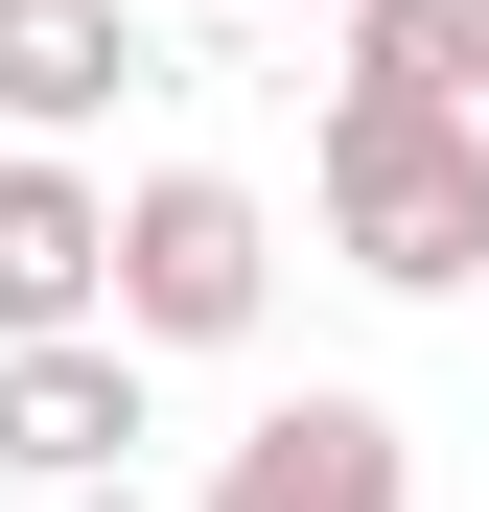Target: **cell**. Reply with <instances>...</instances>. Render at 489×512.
<instances>
[{"label":"cell","instance_id":"cell-5","mask_svg":"<svg viewBox=\"0 0 489 512\" xmlns=\"http://www.w3.org/2000/svg\"><path fill=\"white\" fill-rule=\"evenodd\" d=\"M117 443H140V350H117V326L0 350V466H24V489H117Z\"/></svg>","mask_w":489,"mask_h":512},{"label":"cell","instance_id":"cell-7","mask_svg":"<svg viewBox=\"0 0 489 512\" xmlns=\"http://www.w3.org/2000/svg\"><path fill=\"white\" fill-rule=\"evenodd\" d=\"M350 94H443V117H489V0H350Z\"/></svg>","mask_w":489,"mask_h":512},{"label":"cell","instance_id":"cell-8","mask_svg":"<svg viewBox=\"0 0 489 512\" xmlns=\"http://www.w3.org/2000/svg\"><path fill=\"white\" fill-rule=\"evenodd\" d=\"M326 24H350V0H326Z\"/></svg>","mask_w":489,"mask_h":512},{"label":"cell","instance_id":"cell-6","mask_svg":"<svg viewBox=\"0 0 489 512\" xmlns=\"http://www.w3.org/2000/svg\"><path fill=\"white\" fill-rule=\"evenodd\" d=\"M140 94V0H0V117L24 140H94Z\"/></svg>","mask_w":489,"mask_h":512},{"label":"cell","instance_id":"cell-4","mask_svg":"<svg viewBox=\"0 0 489 512\" xmlns=\"http://www.w3.org/2000/svg\"><path fill=\"white\" fill-rule=\"evenodd\" d=\"M117 303V187L70 140H24L0 163V350H47V326H94Z\"/></svg>","mask_w":489,"mask_h":512},{"label":"cell","instance_id":"cell-2","mask_svg":"<svg viewBox=\"0 0 489 512\" xmlns=\"http://www.w3.org/2000/svg\"><path fill=\"white\" fill-rule=\"evenodd\" d=\"M257 303H280V210L233 187V163H140L117 187V350H257Z\"/></svg>","mask_w":489,"mask_h":512},{"label":"cell","instance_id":"cell-3","mask_svg":"<svg viewBox=\"0 0 489 512\" xmlns=\"http://www.w3.org/2000/svg\"><path fill=\"white\" fill-rule=\"evenodd\" d=\"M187 512H420V419L350 396V373H303V396H257V419L210 443Z\"/></svg>","mask_w":489,"mask_h":512},{"label":"cell","instance_id":"cell-1","mask_svg":"<svg viewBox=\"0 0 489 512\" xmlns=\"http://www.w3.org/2000/svg\"><path fill=\"white\" fill-rule=\"evenodd\" d=\"M326 256L350 280H396V303H466L489 280V117H443V94H326Z\"/></svg>","mask_w":489,"mask_h":512}]
</instances>
